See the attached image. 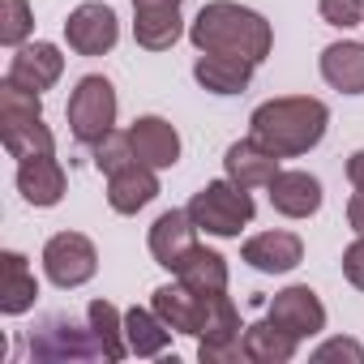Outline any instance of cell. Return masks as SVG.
<instances>
[{"mask_svg": "<svg viewBox=\"0 0 364 364\" xmlns=\"http://www.w3.org/2000/svg\"><path fill=\"white\" fill-rule=\"evenodd\" d=\"M189 43L198 52H219V56H245L262 65L274 48V31L262 14L236 5V0H210L189 26Z\"/></svg>", "mask_w": 364, "mask_h": 364, "instance_id": "6da1fadb", "label": "cell"}, {"mask_svg": "<svg viewBox=\"0 0 364 364\" xmlns=\"http://www.w3.org/2000/svg\"><path fill=\"white\" fill-rule=\"evenodd\" d=\"M249 124H253L249 137H257L266 150H274L279 159H296V154H309L326 137L330 107L309 95H283V99L262 103L249 116Z\"/></svg>", "mask_w": 364, "mask_h": 364, "instance_id": "7a4b0ae2", "label": "cell"}, {"mask_svg": "<svg viewBox=\"0 0 364 364\" xmlns=\"http://www.w3.org/2000/svg\"><path fill=\"white\" fill-rule=\"evenodd\" d=\"M189 219L198 223V232H206V236H219V240H232V236H240L249 223H253V198H249V189H240V185H232V180L223 176V180H210V185H202L193 198H189Z\"/></svg>", "mask_w": 364, "mask_h": 364, "instance_id": "3957f363", "label": "cell"}, {"mask_svg": "<svg viewBox=\"0 0 364 364\" xmlns=\"http://www.w3.org/2000/svg\"><path fill=\"white\" fill-rule=\"evenodd\" d=\"M69 133L82 146H99L116 129V86L103 73H86L69 95Z\"/></svg>", "mask_w": 364, "mask_h": 364, "instance_id": "277c9868", "label": "cell"}, {"mask_svg": "<svg viewBox=\"0 0 364 364\" xmlns=\"http://www.w3.org/2000/svg\"><path fill=\"white\" fill-rule=\"evenodd\" d=\"M240 313L232 304L228 291H210L206 296V317H202V334H198V360L202 364H236L245 360V334H240Z\"/></svg>", "mask_w": 364, "mask_h": 364, "instance_id": "5b68a950", "label": "cell"}, {"mask_svg": "<svg viewBox=\"0 0 364 364\" xmlns=\"http://www.w3.org/2000/svg\"><path fill=\"white\" fill-rule=\"evenodd\" d=\"M95 270H99V249L90 245V236H82V232H56L43 245V274H48L52 287L73 291V287L90 283Z\"/></svg>", "mask_w": 364, "mask_h": 364, "instance_id": "8992f818", "label": "cell"}, {"mask_svg": "<svg viewBox=\"0 0 364 364\" xmlns=\"http://www.w3.org/2000/svg\"><path fill=\"white\" fill-rule=\"evenodd\" d=\"M31 355H35V360H56V364H60V360H99L103 347H99L90 321H86V330H82L73 317L56 313V317H48V321L39 326V334L31 338Z\"/></svg>", "mask_w": 364, "mask_h": 364, "instance_id": "52a82bcc", "label": "cell"}, {"mask_svg": "<svg viewBox=\"0 0 364 364\" xmlns=\"http://www.w3.org/2000/svg\"><path fill=\"white\" fill-rule=\"evenodd\" d=\"M65 39L77 56H107L120 39V18L112 5H103V0H86V5H77L65 22Z\"/></svg>", "mask_w": 364, "mask_h": 364, "instance_id": "ba28073f", "label": "cell"}, {"mask_svg": "<svg viewBox=\"0 0 364 364\" xmlns=\"http://www.w3.org/2000/svg\"><path fill=\"white\" fill-rule=\"evenodd\" d=\"M266 317H270V321H279L283 330H291L300 343L326 330V304H321V300H317V291H313V287H304V283H291V287L274 291V300H270V313H266Z\"/></svg>", "mask_w": 364, "mask_h": 364, "instance_id": "9c48e42d", "label": "cell"}, {"mask_svg": "<svg viewBox=\"0 0 364 364\" xmlns=\"http://www.w3.org/2000/svg\"><path fill=\"white\" fill-rule=\"evenodd\" d=\"M180 5L185 0H133V39L146 52H167L185 35L180 26Z\"/></svg>", "mask_w": 364, "mask_h": 364, "instance_id": "30bf717a", "label": "cell"}, {"mask_svg": "<svg viewBox=\"0 0 364 364\" xmlns=\"http://www.w3.org/2000/svg\"><path fill=\"white\" fill-rule=\"evenodd\" d=\"M65 189H69V176H65V167H60L56 154H35V159H22L18 163V193L35 210L60 206Z\"/></svg>", "mask_w": 364, "mask_h": 364, "instance_id": "8fae6325", "label": "cell"}, {"mask_svg": "<svg viewBox=\"0 0 364 364\" xmlns=\"http://www.w3.org/2000/svg\"><path fill=\"white\" fill-rule=\"evenodd\" d=\"M154 198H159V176H154V167L141 163V159H133V163H124V167H116V171L107 176V206H112L116 215H137V210H146Z\"/></svg>", "mask_w": 364, "mask_h": 364, "instance_id": "7c38bea8", "label": "cell"}, {"mask_svg": "<svg viewBox=\"0 0 364 364\" xmlns=\"http://www.w3.org/2000/svg\"><path fill=\"white\" fill-rule=\"evenodd\" d=\"M198 245V223L189 219V210H163L150 223V257L176 274V266L189 257V249Z\"/></svg>", "mask_w": 364, "mask_h": 364, "instance_id": "4fadbf2b", "label": "cell"}, {"mask_svg": "<svg viewBox=\"0 0 364 364\" xmlns=\"http://www.w3.org/2000/svg\"><path fill=\"white\" fill-rule=\"evenodd\" d=\"M60 73H65V56H60L56 43H22V48H14V60H9L5 77L43 95L60 82Z\"/></svg>", "mask_w": 364, "mask_h": 364, "instance_id": "5bb4252c", "label": "cell"}, {"mask_svg": "<svg viewBox=\"0 0 364 364\" xmlns=\"http://www.w3.org/2000/svg\"><path fill=\"white\" fill-rule=\"evenodd\" d=\"M223 171H228L232 185H240V189H266L270 180L279 176V154L266 150L257 137H240V141L228 146Z\"/></svg>", "mask_w": 364, "mask_h": 364, "instance_id": "9a60e30c", "label": "cell"}, {"mask_svg": "<svg viewBox=\"0 0 364 364\" xmlns=\"http://www.w3.org/2000/svg\"><path fill=\"white\" fill-rule=\"evenodd\" d=\"M150 309L176 330V334H202V317H206V296L202 291H193V287H185V283H163V287H154L150 291Z\"/></svg>", "mask_w": 364, "mask_h": 364, "instance_id": "2e32d148", "label": "cell"}, {"mask_svg": "<svg viewBox=\"0 0 364 364\" xmlns=\"http://www.w3.org/2000/svg\"><path fill=\"white\" fill-rule=\"evenodd\" d=\"M124 133H129L133 154H137L141 163H150L154 171L180 163V133H176L171 120H163V116H137Z\"/></svg>", "mask_w": 364, "mask_h": 364, "instance_id": "e0dca14e", "label": "cell"}, {"mask_svg": "<svg viewBox=\"0 0 364 364\" xmlns=\"http://www.w3.org/2000/svg\"><path fill=\"white\" fill-rule=\"evenodd\" d=\"M266 189H270V206L283 219H313L321 210V180L309 171H279Z\"/></svg>", "mask_w": 364, "mask_h": 364, "instance_id": "ac0fdd59", "label": "cell"}, {"mask_svg": "<svg viewBox=\"0 0 364 364\" xmlns=\"http://www.w3.org/2000/svg\"><path fill=\"white\" fill-rule=\"evenodd\" d=\"M240 257L262 274H287L304 262V245H300L296 232H262V236L245 240Z\"/></svg>", "mask_w": 364, "mask_h": 364, "instance_id": "d6986e66", "label": "cell"}, {"mask_svg": "<svg viewBox=\"0 0 364 364\" xmlns=\"http://www.w3.org/2000/svg\"><path fill=\"white\" fill-rule=\"evenodd\" d=\"M35 296H39L35 270L26 266L22 253L5 249V253H0V313H5V317H22L26 309H35Z\"/></svg>", "mask_w": 364, "mask_h": 364, "instance_id": "ffe728a7", "label": "cell"}, {"mask_svg": "<svg viewBox=\"0 0 364 364\" xmlns=\"http://www.w3.org/2000/svg\"><path fill=\"white\" fill-rule=\"evenodd\" d=\"M253 60L245 56H219V52H202L193 65V77L210 90V95H245L253 82Z\"/></svg>", "mask_w": 364, "mask_h": 364, "instance_id": "44dd1931", "label": "cell"}, {"mask_svg": "<svg viewBox=\"0 0 364 364\" xmlns=\"http://www.w3.org/2000/svg\"><path fill=\"white\" fill-rule=\"evenodd\" d=\"M321 77L343 95H364V43L343 39L321 48Z\"/></svg>", "mask_w": 364, "mask_h": 364, "instance_id": "7402d4cb", "label": "cell"}, {"mask_svg": "<svg viewBox=\"0 0 364 364\" xmlns=\"http://www.w3.org/2000/svg\"><path fill=\"white\" fill-rule=\"evenodd\" d=\"M296 347H300V338L270 317L245 326V360H253V364H287L296 355Z\"/></svg>", "mask_w": 364, "mask_h": 364, "instance_id": "603a6c76", "label": "cell"}, {"mask_svg": "<svg viewBox=\"0 0 364 364\" xmlns=\"http://www.w3.org/2000/svg\"><path fill=\"white\" fill-rule=\"evenodd\" d=\"M124 338H129V351L137 355V360H154V355H163L167 351V343H171V326L154 313V309H129L124 313Z\"/></svg>", "mask_w": 364, "mask_h": 364, "instance_id": "cb8c5ba5", "label": "cell"}, {"mask_svg": "<svg viewBox=\"0 0 364 364\" xmlns=\"http://www.w3.org/2000/svg\"><path fill=\"white\" fill-rule=\"evenodd\" d=\"M176 279L185 287H193V291H202V296L228 291V262H223V253H215L206 245H193L189 257L176 266Z\"/></svg>", "mask_w": 364, "mask_h": 364, "instance_id": "d4e9b609", "label": "cell"}, {"mask_svg": "<svg viewBox=\"0 0 364 364\" xmlns=\"http://www.w3.org/2000/svg\"><path fill=\"white\" fill-rule=\"evenodd\" d=\"M86 321H90V330H95V338H99V347H103V360H124L129 355V338H124V313L112 304V300H90V309H86Z\"/></svg>", "mask_w": 364, "mask_h": 364, "instance_id": "484cf974", "label": "cell"}, {"mask_svg": "<svg viewBox=\"0 0 364 364\" xmlns=\"http://www.w3.org/2000/svg\"><path fill=\"white\" fill-rule=\"evenodd\" d=\"M31 120H43V99L18 82H0V129H18V124H31Z\"/></svg>", "mask_w": 364, "mask_h": 364, "instance_id": "4316f807", "label": "cell"}, {"mask_svg": "<svg viewBox=\"0 0 364 364\" xmlns=\"http://www.w3.org/2000/svg\"><path fill=\"white\" fill-rule=\"evenodd\" d=\"M0 141L5 150L22 163V159H35V154H56V137L43 120H31V124H18V129H0Z\"/></svg>", "mask_w": 364, "mask_h": 364, "instance_id": "83f0119b", "label": "cell"}, {"mask_svg": "<svg viewBox=\"0 0 364 364\" xmlns=\"http://www.w3.org/2000/svg\"><path fill=\"white\" fill-rule=\"evenodd\" d=\"M31 31H35L31 0H0V43H5V48H22Z\"/></svg>", "mask_w": 364, "mask_h": 364, "instance_id": "f1b7e54d", "label": "cell"}, {"mask_svg": "<svg viewBox=\"0 0 364 364\" xmlns=\"http://www.w3.org/2000/svg\"><path fill=\"white\" fill-rule=\"evenodd\" d=\"M90 150H95V167H99L103 176H112L116 167H124V163H133V159H137V154H133V146H129V133H116V129H112L99 146H90Z\"/></svg>", "mask_w": 364, "mask_h": 364, "instance_id": "f546056e", "label": "cell"}, {"mask_svg": "<svg viewBox=\"0 0 364 364\" xmlns=\"http://www.w3.org/2000/svg\"><path fill=\"white\" fill-rule=\"evenodd\" d=\"M317 9L326 26H338V31H351L364 22V0H317Z\"/></svg>", "mask_w": 364, "mask_h": 364, "instance_id": "4dcf8cb0", "label": "cell"}, {"mask_svg": "<svg viewBox=\"0 0 364 364\" xmlns=\"http://www.w3.org/2000/svg\"><path fill=\"white\" fill-rule=\"evenodd\" d=\"M313 360H317V364H326V360H351V364H364V347H360L355 338H330V343H321V347L313 351Z\"/></svg>", "mask_w": 364, "mask_h": 364, "instance_id": "1f68e13d", "label": "cell"}, {"mask_svg": "<svg viewBox=\"0 0 364 364\" xmlns=\"http://www.w3.org/2000/svg\"><path fill=\"white\" fill-rule=\"evenodd\" d=\"M343 274L355 291H364V236H355L347 249H343Z\"/></svg>", "mask_w": 364, "mask_h": 364, "instance_id": "d6a6232c", "label": "cell"}, {"mask_svg": "<svg viewBox=\"0 0 364 364\" xmlns=\"http://www.w3.org/2000/svg\"><path fill=\"white\" fill-rule=\"evenodd\" d=\"M347 223H351L355 236H364V189H355V193L347 198Z\"/></svg>", "mask_w": 364, "mask_h": 364, "instance_id": "836d02e7", "label": "cell"}, {"mask_svg": "<svg viewBox=\"0 0 364 364\" xmlns=\"http://www.w3.org/2000/svg\"><path fill=\"white\" fill-rule=\"evenodd\" d=\"M347 180H351V189H364V150L347 159Z\"/></svg>", "mask_w": 364, "mask_h": 364, "instance_id": "e575fe53", "label": "cell"}]
</instances>
